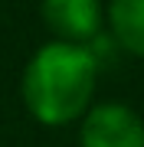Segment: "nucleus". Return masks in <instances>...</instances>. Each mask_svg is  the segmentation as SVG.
<instances>
[{"label":"nucleus","instance_id":"f257e3e1","mask_svg":"<svg viewBox=\"0 0 144 147\" xmlns=\"http://www.w3.org/2000/svg\"><path fill=\"white\" fill-rule=\"evenodd\" d=\"M98 62L89 46L46 42L23 69V105L43 124H69L92 108Z\"/></svg>","mask_w":144,"mask_h":147},{"label":"nucleus","instance_id":"f03ea898","mask_svg":"<svg viewBox=\"0 0 144 147\" xmlns=\"http://www.w3.org/2000/svg\"><path fill=\"white\" fill-rule=\"evenodd\" d=\"M82 147H144V121L121 101H101L82 115Z\"/></svg>","mask_w":144,"mask_h":147},{"label":"nucleus","instance_id":"7ed1b4c3","mask_svg":"<svg viewBox=\"0 0 144 147\" xmlns=\"http://www.w3.org/2000/svg\"><path fill=\"white\" fill-rule=\"evenodd\" d=\"M43 20L56 42L85 46L101 30V0H43Z\"/></svg>","mask_w":144,"mask_h":147},{"label":"nucleus","instance_id":"20e7f679","mask_svg":"<svg viewBox=\"0 0 144 147\" xmlns=\"http://www.w3.org/2000/svg\"><path fill=\"white\" fill-rule=\"evenodd\" d=\"M108 26H112V39L124 53L144 59V0H112Z\"/></svg>","mask_w":144,"mask_h":147}]
</instances>
